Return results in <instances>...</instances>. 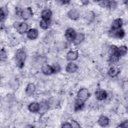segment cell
I'll list each match as a JSON object with an SVG mask.
<instances>
[{"mask_svg":"<svg viewBox=\"0 0 128 128\" xmlns=\"http://www.w3.org/2000/svg\"><path fill=\"white\" fill-rule=\"evenodd\" d=\"M26 58V54L23 50H18L16 54V59L17 64L20 68H22L24 64V62Z\"/></svg>","mask_w":128,"mask_h":128,"instance_id":"obj_1","label":"cell"},{"mask_svg":"<svg viewBox=\"0 0 128 128\" xmlns=\"http://www.w3.org/2000/svg\"><path fill=\"white\" fill-rule=\"evenodd\" d=\"M90 93L86 88L80 89L78 93V100L84 102L89 97Z\"/></svg>","mask_w":128,"mask_h":128,"instance_id":"obj_2","label":"cell"},{"mask_svg":"<svg viewBox=\"0 0 128 128\" xmlns=\"http://www.w3.org/2000/svg\"><path fill=\"white\" fill-rule=\"evenodd\" d=\"M14 27L17 30L18 32L20 34H23L26 32L28 28V26L26 23L15 22L14 24Z\"/></svg>","mask_w":128,"mask_h":128,"instance_id":"obj_3","label":"cell"},{"mask_svg":"<svg viewBox=\"0 0 128 128\" xmlns=\"http://www.w3.org/2000/svg\"><path fill=\"white\" fill-rule=\"evenodd\" d=\"M33 15L32 11L30 7L26 8L21 12V16L23 19L26 20L30 18Z\"/></svg>","mask_w":128,"mask_h":128,"instance_id":"obj_4","label":"cell"},{"mask_svg":"<svg viewBox=\"0 0 128 128\" xmlns=\"http://www.w3.org/2000/svg\"><path fill=\"white\" fill-rule=\"evenodd\" d=\"M76 34L75 30L72 28H68L66 31L65 36L68 40H72L73 41V40L76 38Z\"/></svg>","mask_w":128,"mask_h":128,"instance_id":"obj_5","label":"cell"},{"mask_svg":"<svg viewBox=\"0 0 128 128\" xmlns=\"http://www.w3.org/2000/svg\"><path fill=\"white\" fill-rule=\"evenodd\" d=\"M110 34H111V36L120 38H122L124 36V31L122 29L112 30V31L110 32Z\"/></svg>","mask_w":128,"mask_h":128,"instance_id":"obj_6","label":"cell"},{"mask_svg":"<svg viewBox=\"0 0 128 128\" xmlns=\"http://www.w3.org/2000/svg\"><path fill=\"white\" fill-rule=\"evenodd\" d=\"M122 25V20L121 18H118L114 20L112 24V30H116L120 28Z\"/></svg>","mask_w":128,"mask_h":128,"instance_id":"obj_7","label":"cell"},{"mask_svg":"<svg viewBox=\"0 0 128 128\" xmlns=\"http://www.w3.org/2000/svg\"><path fill=\"white\" fill-rule=\"evenodd\" d=\"M42 72L46 75H50L54 72L53 67L48 64L43 66L42 68Z\"/></svg>","mask_w":128,"mask_h":128,"instance_id":"obj_8","label":"cell"},{"mask_svg":"<svg viewBox=\"0 0 128 128\" xmlns=\"http://www.w3.org/2000/svg\"><path fill=\"white\" fill-rule=\"evenodd\" d=\"M52 15V12L48 9L44 10L42 11V14H41V16L43 20H46V21H48L50 20L51 16Z\"/></svg>","mask_w":128,"mask_h":128,"instance_id":"obj_9","label":"cell"},{"mask_svg":"<svg viewBox=\"0 0 128 128\" xmlns=\"http://www.w3.org/2000/svg\"><path fill=\"white\" fill-rule=\"evenodd\" d=\"M96 96L99 100H105L108 96L107 92L104 90H98L96 92Z\"/></svg>","mask_w":128,"mask_h":128,"instance_id":"obj_10","label":"cell"},{"mask_svg":"<svg viewBox=\"0 0 128 128\" xmlns=\"http://www.w3.org/2000/svg\"><path fill=\"white\" fill-rule=\"evenodd\" d=\"M68 17L72 20H76L79 18V13L76 10L72 9L68 13Z\"/></svg>","mask_w":128,"mask_h":128,"instance_id":"obj_11","label":"cell"},{"mask_svg":"<svg viewBox=\"0 0 128 128\" xmlns=\"http://www.w3.org/2000/svg\"><path fill=\"white\" fill-rule=\"evenodd\" d=\"M38 36V31L35 28L30 29L27 34V36L30 40H34Z\"/></svg>","mask_w":128,"mask_h":128,"instance_id":"obj_12","label":"cell"},{"mask_svg":"<svg viewBox=\"0 0 128 128\" xmlns=\"http://www.w3.org/2000/svg\"><path fill=\"white\" fill-rule=\"evenodd\" d=\"M28 108L29 110L31 112H38L40 108V104L38 102H32L28 106Z\"/></svg>","mask_w":128,"mask_h":128,"instance_id":"obj_13","label":"cell"},{"mask_svg":"<svg viewBox=\"0 0 128 128\" xmlns=\"http://www.w3.org/2000/svg\"><path fill=\"white\" fill-rule=\"evenodd\" d=\"M78 68V66L73 62H70L68 64L66 67V70L70 73H74L76 72Z\"/></svg>","mask_w":128,"mask_h":128,"instance_id":"obj_14","label":"cell"},{"mask_svg":"<svg viewBox=\"0 0 128 128\" xmlns=\"http://www.w3.org/2000/svg\"><path fill=\"white\" fill-rule=\"evenodd\" d=\"M108 122L109 120L107 116H100L98 120V123L100 126H106L108 124Z\"/></svg>","mask_w":128,"mask_h":128,"instance_id":"obj_15","label":"cell"},{"mask_svg":"<svg viewBox=\"0 0 128 128\" xmlns=\"http://www.w3.org/2000/svg\"><path fill=\"white\" fill-rule=\"evenodd\" d=\"M78 57V51H70L66 54V58L68 60H76Z\"/></svg>","mask_w":128,"mask_h":128,"instance_id":"obj_16","label":"cell"},{"mask_svg":"<svg viewBox=\"0 0 128 128\" xmlns=\"http://www.w3.org/2000/svg\"><path fill=\"white\" fill-rule=\"evenodd\" d=\"M84 39V35L82 33L76 34V36L73 40V42L75 44H78L82 42Z\"/></svg>","mask_w":128,"mask_h":128,"instance_id":"obj_17","label":"cell"},{"mask_svg":"<svg viewBox=\"0 0 128 128\" xmlns=\"http://www.w3.org/2000/svg\"><path fill=\"white\" fill-rule=\"evenodd\" d=\"M120 72L119 68H111L108 71V75L110 77H114L116 76Z\"/></svg>","mask_w":128,"mask_h":128,"instance_id":"obj_18","label":"cell"},{"mask_svg":"<svg viewBox=\"0 0 128 128\" xmlns=\"http://www.w3.org/2000/svg\"><path fill=\"white\" fill-rule=\"evenodd\" d=\"M127 47L126 46H121L118 48L117 54L120 57V56L125 55L127 52Z\"/></svg>","mask_w":128,"mask_h":128,"instance_id":"obj_19","label":"cell"},{"mask_svg":"<svg viewBox=\"0 0 128 128\" xmlns=\"http://www.w3.org/2000/svg\"><path fill=\"white\" fill-rule=\"evenodd\" d=\"M84 105V102H82L78 100H76L75 102L74 109L76 110H81Z\"/></svg>","mask_w":128,"mask_h":128,"instance_id":"obj_20","label":"cell"},{"mask_svg":"<svg viewBox=\"0 0 128 128\" xmlns=\"http://www.w3.org/2000/svg\"><path fill=\"white\" fill-rule=\"evenodd\" d=\"M35 90V86L33 84H30L27 86L26 92L28 94H32Z\"/></svg>","mask_w":128,"mask_h":128,"instance_id":"obj_21","label":"cell"},{"mask_svg":"<svg viewBox=\"0 0 128 128\" xmlns=\"http://www.w3.org/2000/svg\"><path fill=\"white\" fill-rule=\"evenodd\" d=\"M48 105L46 104H44L42 106L40 105V108L38 112L40 114H43L48 109Z\"/></svg>","mask_w":128,"mask_h":128,"instance_id":"obj_22","label":"cell"},{"mask_svg":"<svg viewBox=\"0 0 128 128\" xmlns=\"http://www.w3.org/2000/svg\"><path fill=\"white\" fill-rule=\"evenodd\" d=\"M40 26L42 28V29H46L48 27V22L44 20H42L40 22Z\"/></svg>","mask_w":128,"mask_h":128,"instance_id":"obj_23","label":"cell"},{"mask_svg":"<svg viewBox=\"0 0 128 128\" xmlns=\"http://www.w3.org/2000/svg\"><path fill=\"white\" fill-rule=\"evenodd\" d=\"M119 58L120 56H118L116 54H112L110 55V60L111 62H116L118 61Z\"/></svg>","mask_w":128,"mask_h":128,"instance_id":"obj_24","label":"cell"},{"mask_svg":"<svg viewBox=\"0 0 128 128\" xmlns=\"http://www.w3.org/2000/svg\"><path fill=\"white\" fill-rule=\"evenodd\" d=\"M6 58V54L4 48L0 50V59L2 60H4Z\"/></svg>","mask_w":128,"mask_h":128,"instance_id":"obj_25","label":"cell"},{"mask_svg":"<svg viewBox=\"0 0 128 128\" xmlns=\"http://www.w3.org/2000/svg\"><path fill=\"white\" fill-rule=\"evenodd\" d=\"M128 120H126L122 123L120 126H118V127H120V128H128Z\"/></svg>","mask_w":128,"mask_h":128,"instance_id":"obj_26","label":"cell"},{"mask_svg":"<svg viewBox=\"0 0 128 128\" xmlns=\"http://www.w3.org/2000/svg\"><path fill=\"white\" fill-rule=\"evenodd\" d=\"M52 67H53L54 72H58L60 70V67L58 65H55L54 66H52Z\"/></svg>","mask_w":128,"mask_h":128,"instance_id":"obj_27","label":"cell"},{"mask_svg":"<svg viewBox=\"0 0 128 128\" xmlns=\"http://www.w3.org/2000/svg\"><path fill=\"white\" fill-rule=\"evenodd\" d=\"M5 16V13L4 12V11L2 10V8H1L0 9V20H2L3 19H4Z\"/></svg>","mask_w":128,"mask_h":128,"instance_id":"obj_28","label":"cell"},{"mask_svg":"<svg viewBox=\"0 0 128 128\" xmlns=\"http://www.w3.org/2000/svg\"><path fill=\"white\" fill-rule=\"evenodd\" d=\"M72 126L73 128H77V127H80V126L78 124L77 122H76L74 120H72Z\"/></svg>","mask_w":128,"mask_h":128,"instance_id":"obj_29","label":"cell"},{"mask_svg":"<svg viewBox=\"0 0 128 128\" xmlns=\"http://www.w3.org/2000/svg\"><path fill=\"white\" fill-rule=\"evenodd\" d=\"M72 125L70 124L68 122H66L62 124V128H72Z\"/></svg>","mask_w":128,"mask_h":128,"instance_id":"obj_30","label":"cell"}]
</instances>
